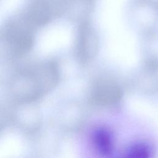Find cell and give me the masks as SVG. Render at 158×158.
I'll use <instances>...</instances> for the list:
<instances>
[{"label": "cell", "instance_id": "obj_3", "mask_svg": "<svg viewBox=\"0 0 158 158\" xmlns=\"http://www.w3.org/2000/svg\"><path fill=\"white\" fill-rule=\"evenodd\" d=\"M2 120H0V130L2 128Z\"/></svg>", "mask_w": 158, "mask_h": 158}, {"label": "cell", "instance_id": "obj_2", "mask_svg": "<svg viewBox=\"0 0 158 158\" xmlns=\"http://www.w3.org/2000/svg\"><path fill=\"white\" fill-rule=\"evenodd\" d=\"M36 29L19 11L5 26V38L12 51L21 56L28 52L33 45Z\"/></svg>", "mask_w": 158, "mask_h": 158}, {"label": "cell", "instance_id": "obj_1", "mask_svg": "<svg viewBox=\"0 0 158 158\" xmlns=\"http://www.w3.org/2000/svg\"><path fill=\"white\" fill-rule=\"evenodd\" d=\"M57 80L56 66L51 62L41 63L17 73L12 85V93L20 102H31L52 88Z\"/></svg>", "mask_w": 158, "mask_h": 158}]
</instances>
